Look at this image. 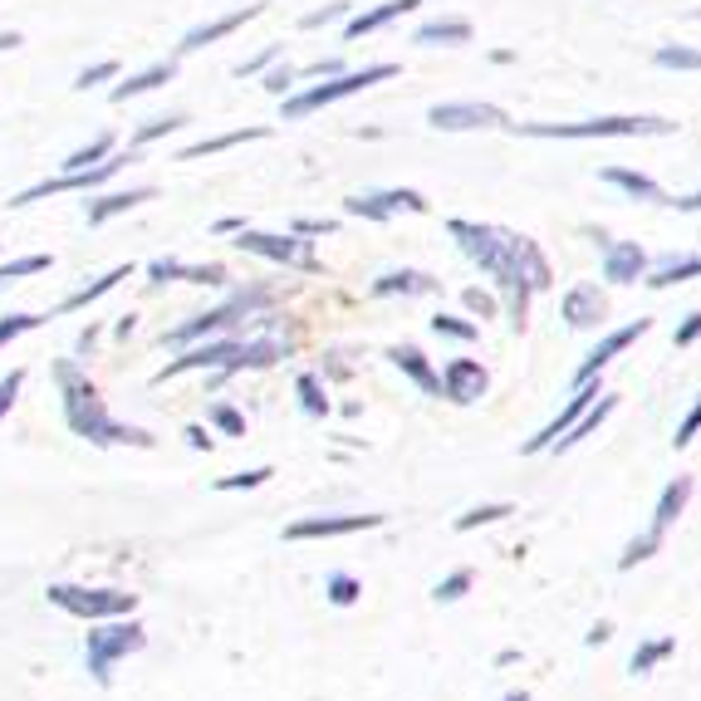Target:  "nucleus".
Here are the masks:
<instances>
[{"label":"nucleus","mask_w":701,"mask_h":701,"mask_svg":"<svg viewBox=\"0 0 701 701\" xmlns=\"http://www.w3.org/2000/svg\"><path fill=\"white\" fill-rule=\"evenodd\" d=\"M697 339H701V309H691V315L677 324V334H672V344H677V348H691V344H697Z\"/></svg>","instance_id":"52"},{"label":"nucleus","mask_w":701,"mask_h":701,"mask_svg":"<svg viewBox=\"0 0 701 701\" xmlns=\"http://www.w3.org/2000/svg\"><path fill=\"white\" fill-rule=\"evenodd\" d=\"M324 599L334 603V608H354L358 599H364V583L354 579V574H344V569H334L324 579Z\"/></svg>","instance_id":"38"},{"label":"nucleus","mask_w":701,"mask_h":701,"mask_svg":"<svg viewBox=\"0 0 701 701\" xmlns=\"http://www.w3.org/2000/svg\"><path fill=\"white\" fill-rule=\"evenodd\" d=\"M138 152L143 148H128V152H109L103 162H94V168H84V172H60V177H45V182H35V187H25L21 197L11 201V207H30V201H45V197H60V192H94V187H103L109 177H119L128 162H138Z\"/></svg>","instance_id":"9"},{"label":"nucleus","mask_w":701,"mask_h":701,"mask_svg":"<svg viewBox=\"0 0 701 701\" xmlns=\"http://www.w3.org/2000/svg\"><path fill=\"white\" fill-rule=\"evenodd\" d=\"M280 60V45H270V50H260L256 60H246V64H236V79H246V74H260L266 64H275Z\"/></svg>","instance_id":"54"},{"label":"nucleus","mask_w":701,"mask_h":701,"mask_svg":"<svg viewBox=\"0 0 701 701\" xmlns=\"http://www.w3.org/2000/svg\"><path fill=\"white\" fill-rule=\"evenodd\" d=\"M50 315H0V348H11L21 334H30V329H40Z\"/></svg>","instance_id":"43"},{"label":"nucleus","mask_w":701,"mask_h":701,"mask_svg":"<svg viewBox=\"0 0 701 701\" xmlns=\"http://www.w3.org/2000/svg\"><path fill=\"white\" fill-rule=\"evenodd\" d=\"M691 491H697V481L691 476H672L667 485H662V495H657V505H652V525L648 530H657V534H667L672 525H677V515L687 511V501H691Z\"/></svg>","instance_id":"21"},{"label":"nucleus","mask_w":701,"mask_h":701,"mask_svg":"<svg viewBox=\"0 0 701 701\" xmlns=\"http://www.w3.org/2000/svg\"><path fill=\"white\" fill-rule=\"evenodd\" d=\"M260 138H270V128H236V133H217V138H201V143H192V148H182V162H197V158H211V152L236 148V143H260Z\"/></svg>","instance_id":"31"},{"label":"nucleus","mask_w":701,"mask_h":701,"mask_svg":"<svg viewBox=\"0 0 701 701\" xmlns=\"http://www.w3.org/2000/svg\"><path fill=\"white\" fill-rule=\"evenodd\" d=\"M182 285H211V290H221V285H231V275H226V266H221V260H211V266H187Z\"/></svg>","instance_id":"46"},{"label":"nucleus","mask_w":701,"mask_h":701,"mask_svg":"<svg viewBox=\"0 0 701 701\" xmlns=\"http://www.w3.org/2000/svg\"><path fill=\"white\" fill-rule=\"evenodd\" d=\"M50 603L84 623H103V618H133L138 608V593L128 589H84V583H50Z\"/></svg>","instance_id":"8"},{"label":"nucleus","mask_w":701,"mask_h":701,"mask_svg":"<svg viewBox=\"0 0 701 701\" xmlns=\"http://www.w3.org/2000/svg\"><path fill=\"white\" fill-rule=\"evenodd\" d=\"M525 138L544 143H593V138H667L677 133L672 119H642V113H613V119H583V123H511Z\"/></svg>","instance_id":"5"},{"label":"nucleus","mask_w":701,"mask_h":701,"mask_svg":"<svg viewBox=\"0 0 701 701\" xmlns=\"http://www.w3.org/2000/svg\"><path fill=\"white\" fill-rule=\"evenodd\" d=\"M422 0H383V5H373V11H364V15H348V25H344V40H358V35H373V30H383V25H393V21H403L407 11H417Z\"/></svg>","instance_id":"23"},{"label":"nucleus","mask_w":701,"mask_h":701,"mask_svg":"<svg viewBox=\"0 0 701 701\" xmlns=\"http://www.w3.org/2000/svg\"><path fill=\"white\" fill-rule=\"evenodd\" d=\"M123 280H133V266H113L109 275H99V280H94V285H84V290H74V295H64V299H60V309H54V315H74V309H89L94 299L113 295V290H119Z\"/></svg>","instance_id":"28"},{"label":"nucleus","mask_w":701,"mask_h":701,"mask_svg":"<svg viewBox=\"0 0 701 701\" xmlns=\"http://www.w3.org/2000/svg\"><path fill=\"white\" fill-rule=\"evenodd\" d=\"M54 383H60V407L64 427L74 436H84L89 446H152V436L143 427H128L109 413L103 393L94 388V378L84 373L74 358H54Z\"/></svg>","instance_id":"2"},{"label":"nucleus","mask_w":701,"mask_h":701,"mask_svg":"<svg viewBox=\"0 0 701 701\" xmlns=\"http://www.w3.org/2000/svg\"><path fill=\"white\" fill-rule=\"evenodd\" d=\"M270 466H250V471H236V476H221L217 481V491H256V485H266L270 481Z\"/></svg>","instance_id":"45"},{"label":"nucleus","mask_w":701,"mask_h":701,"mask_svg":"<svg viewBox=\"0 0 701 701\" xmlns=\"http://www.w3.org/2000/svg\"><path fill=\"white\" fill-rule=\"evenodd\" d=\"M446 236L456 241V250L476 270H485L495 280V290L505 295V309H511V329L530 324V299L554 285V270L544 260V250L530 236H515L505 226H485V221H462V217L446 221Z\"/></svg>","instance_id":"1"},{"label":"nucleus","mask_w":701,"mask_h":701,"mask_svg":"<svg viewBox=\"0 0 701 701\" xmlns=\"http://www.w3.org/2000/svg\"><path fill=\"white\" fill-rule=\"evenodd\" d=\"M236 246L250 250L260 260H275V266H295V270H319V256H315V241L305 236H275V231H236Z\"/></svg>","instance_id":"10"},{"label":"nucleus","mask_w":701,"mask_h":701,"mask_svg":"<svg viewBox=\"0 0 701 701\" xmlns=\"http://www.w3.org/2000/svg\"><path fill=\"white\" fill-rule=\"evenodd\" d=\"M21 388H25V368H11V373L0 378V422L11 417V407H15V397H21Z\"/></svg>","instance_id":"47"},{"label":"nucleus","mask_w":701,"mask_h":701,"mask_svg":"<svg viewBox=\"0 0 701 701\" xmlns=\"http://www.w3.org/2000/svg\"><path fill=\"white\" fill-rule=\"evenodd\" d=\"M143 648H148L143 623H133V618L89 623V638H84V667H89V677L99 681V687H109L113 667H119L123 657H133V652H143Z\"/></svg>","instance_id":"6"},{"label":"nucleus","mask_w":701,"mask_h":701,"mask_svg":"<svg viewBox=\"0 0 701 701\" xmlns=\"http://www.w3.org/2000/svg\"><path fill=\"white\" fill-rule=\"evenodd\" d=\"M236 231H246V221L241 217H221L217 221V236H236Z\"/></svg>","instance_id":"60"},{"label":"nucleus","mask_w":701,"mask_h":701,"mask_svg":"<svg viewBox=\"0 0 701 701\" xmlns=\"http://www.w3.org/2000/svg\"><path fill=\"white\" fill-rule=\"evenodd\" d=\"M559 315L569 329H599L608 319V295L599 285H574V290H564Z\"/></svg>","instance_id":"18"},{"label":"nucleus","mask_w":701,"mask_h":701,"mask_svg":"<svg viewBox=\"0 0 701 701\" xmlns=\"http://www.w3.org/2000/svg\"><path fill=\"white\" fill-rule=\"evenodd\" d=\"M687 280H701V256H667L662 266H652L642 275L648 290H672V285H687Z\"/></svg>","instance_id":"29"},{"label":"nucleus","mask_w":701,"mask_h":701,"mask_svg":"<svg viewBox=\"0 0 701 701\" xmlns=\"http://www.w3.org/2000/svg\"><path fill=\"white\" fill-rule=\"evenodd\" d=\"M182 436H187V446H192V452H211V432H207V427H197V422H192Z\"/></svg>","instance_id":"56"},{"label":"nucleus","mask_w":701,"mask_h":701,"mask_svg":"<svg viewBox=\"0 0 701 701\" xmlns=\"http://www.w3.org/2000/svg\"><path fill=\"white\" fill-rule=\"evenodd\" d=\"M305 74H309V79H334V74H344V64H339V60H315Z\"/></svg>","instance_id":"55"},{"label":"nucleus","mask_w":701,"mask_h":701,"mask_svg":"<svg viewBox=\"0 0 701 701\" xmlns=\"http://www.w3.org/2000/svg\"><path fill=\"white\" fill-rule=\"evenodd\" d=\"M334 21H348V5H344V0H339V5H324V11H309L299 25H305V30H324V25H334Z\"/></svg>","instance_id":"51"},{"label":"nucleus","mask_w":701,"mask_h":701,"mask_svg":"<svg viewBox=\"0 0 701 701\" xmlns=\"http://www.w3.org/2000/svg\"><path fill=\"white\" fill-rule=\"evenodd\" d=\"M172 74H177V60H158V64H148V70L128 74L123 84H113L109 99L113 103H128V99H138V94H152L158 84H172Z\"/></svg>","instance_id":"26"},{"label":"nucleus","mask_w":701,"mask_h":701,"mask_svg":"<svg viewBox=\"0 0 701 701\" xmlns=\"http://www.w3.org/2000/svg\"><path fill=\"white\" fill-rule=\"evenodd\" d=\"M599 397H603V388H599V378H593V383H583V388H574V397H569V403H564V413H559V417H554V422H550V427H540V432H534V436H530V442H525V446H520V452H525V456H534V452H550V446H554V442H559V436H564V432H569V427H574V422H579V417H583V413H589V407H593V403H599Z\"/></svg>","instance_id":"15"},{"label":"nucleus","mask_w":701,"mask_h":701,"mask_svg":"<svg viewBox=\"0 0 701 701\" xmlns=\"http://www.w3.org/2000/svg\"><path fill=\"white\" fill-rule=\"evenodd\" d=\"M608 187H618V192H628L632 201H648V207H672V197L657 187V182L648 177V172H632V168H603L599 172Z\"/></svg>","instance_id":"22"},{"label":"nucleus","mask_w":701,"mask_h":701,"mask_svg":"<svg viewBox=\"0 0 701 701\" xmlns=\"http://www.w3.org/2000/svg\"><path fill=\"white\" fill-rule=\"evenodd\" d=\"M485 388H491V373L481 358H452L442 368V397H452V403H476V397H485Z\"/></svg>","instance_id":"16"},{"label":"nucleus","mask_w":701,"mask_h":701,"mask_svg":"<svg viewBox=\"0 0 701 701\" xmlns=\"http://www.w3.org/2000/svg\"><path fill=\"white\" fill-rule=\"evenodd\" d=\"M295 236H334V221H295Z\"/></svg>","instance_id":"58"},{"label":"nucleus","mask_w":701,"mask_h":701,"mask_svg":"<svg viewBox=\"0 0 701 701\" xmlns=\"http://www.w3.org/2000/svg\"><path fill=\"white\" fill-rule=\"evenodd\" d=\"M436 339H452V344H476L481 339V324L476 319H462V315H432L427 319Z\"/></svg>","instance_id":"36"},{"label":"nucleus","mask_w":701,"mask_h":701,"mask_svg":"<svg viewBox=\"0 0 701 701\" xmlns=\"http://www.w3.org/2000/svg\"><path fill=\"white\" fill-rule=\"evenodd\" d=\"M388 364H393L403 378H413L427 397H442V373L427 364V354L417 344H393V348H388Z\"/></svg>","instance_id":"19"},{"label":"nucleus","mask_w":701,"mask_h":701,"mask_svg":"<svg viewBox=\"0 0 701 701\" xmlns=\"http://www.w3.org/2000/svg\"><path fill=\"white\" fill-rule=\"evenodd\" d=\"M652 64H657V70H677V74H697L701 70V50L697 45H657Z\"/></svg>","instance_id":"35"},{"label":"nucleus","mask_w":701,"mask_h":701,"mask_svg":"<svg viewBox=\"0 0 701 701\" xmlns=\"http://www.w3.org/2000/svg\"><path fill=\"white\" fill-rule=\"evenodd\" d=\"M94 344H99V324H89V329H84V334H79V344H74V348H79V354H94Z\"/></svg>","instance_id":"61"},{"label":"nucleus","mask_w":701,"mask_h":701,"mask_svg":"<svg viewBox=\"0 0 701 701\" xmlns=\"http://www.w3.org/2000/svg\"><path fill=\"white\" fill-rule=\"evenodd\" d=\"M133 324H138V319H133V315H123L119 324H113V334H119V339H128V334H133Z\"/></svg>","instance_id":"62"},{"label":"nucleus","mask_w":701,"mask_h":701,"mask_svg":"<svg viewBox=\"0 0 701 701\" xmlns=\"http://www.w3.org/2000/svg\"><path fill=\"white\" fill-rule=\"evenodd\" d=\"M348 217L364 221H393L397 211H427V197L413 187H388V192H358V197L344 201Z\"/></svg>","instance_id":"12"},{"label":"nucleus","mask_w":701,"mask_h":701,"mask_svg":"<svg viewBox=\"0 0 701 701\" xmlns=\"http://www.w3.org/2000/svg\"><path fill=\"white\" fill-rule=\"evenodd\" d=\"M648 275V250L638 241H603V280L608 285H638Z\"/></svg>","instance_id":"17"},{"label":"nucleus","mask_w":701,"mask_h":701,"mask_svg":"<svg viewBox=\"0 0 701 701\" xmlns=\"http://www.w3.org/2000/svg\"><path fill=\"white\" fill-rule=\"evenodd\" d=\"M182 113H158V119H148L138 133H133V148H148V143H158V138H168V133H177L182 128Z\"/></svg>","instance_id":"41"},{"label":"nucleus","mask_w":701,"mask_h":701,"mask_svg":"<svg viewBox=\"0 0 701 701\" xmlns=\"http://www.w3.org/2000/svg\"><path fill=\"white\" fill-rule=\"evenodd\" d=\"M436 280L427 270H383V275L368 285L373 299H417V295H432Z\"/></svg>","instance_id":"20"},{"label":"nucleus","mask_w":701,"mask_h":701,"mask_svg":"<svg viewBox=\"0 0 701 701\" xmlns=\"http://www.w3.org/2000/svg\"><path fill=\"white\" fill-rule=\"evenodd\" d=\"M427 123L436 133H476V128H511L505 109L495 103H481V99H456V103H432L427 109Z\"/></svg>","instance_id":"11"},{"label":"nucleus","mask_w":701,"mask_h":701,"mask_svg":"<svg viewBox=\"0 0 701 701\" xmlns=\"http://www.w3.org/2000/svg\"><path fill=\"white\" fill-rule=\"evenodd\" d=\"M256 15H260V5H241V11L221 15V21H207V25H197V30H187V35H182V54H192V50H207L211 40H221V35L241 30V25H246V21H256Z\"/></svg>","instance_id":"24"},{"label":"nucleus","mask_w":701,"mask_h":701,"mask_svg":"<svg viewBox=\"0 0 701 701\" xmlns=\"http://www.w3.org/2000/svg\"><path fill=\"white\" fill-rule=\"evenodd\" d=\"M413 45H422V50H436V45H446V50H456V45H471V21H462V15L427 21V25H417Z\"/></svg>","instance_id":"25"},{"label":"nucleus","mask_w":701,"mask_h":701,"mask_svg":"<svg viewBox=\"0 0 701 701\" xmlns=\"http://www.w3.org/2000/svg\"><path fill=\"white\" fill-rule=\"evenodd\" d=\"M672 652H677V638H648V642H638V648H632V657H628V672L632 677H648L652 667H657V662H667Z\"/></svg>","instance_id":"32"},{"label":"nucleus","mask_w":701,"mask_h":701,"mask_svg":"<svg viewBox=\"0 0 701 701\" xmlns=\"http://www.w3.org/2000/svg\"><path fill=\"white\" fill-rule=\"evenodd\" d=\"M662 540H667V534H657V530H642V534H632V540L623 544V554H618V569L628 574V569H638V564H648L652 554L662 550Z\"/></svg>","instance_id":"33"},{"label":"nucleus","mask_w":701,"mask_h":701,"mask_svg":"<svg viewBox=\"0 0 701 701\" xmlns=\"http://www.w3.org/2000/svg\"><path fill=\"white\" fill-rule=\"evenodd\" d=\"M295 79H299V74H295V70H290V64H285V70H270V74H266V89L275 94V99H285V94L295 89Z\"/></svg>","instance_id":"53"},{"label":"nucleus","mask_w":701,"mask_h":701,"mask_svg":"<svg viewBox=\"0 0 701 701\" xmlns=\"http://www.w3.org/2000/svg\"><path fill=\"white\" fill-rule=\"evenodd\" d=\"M113 148H119V143H113V133H99V138H94L89 148L70 152V158L60 162V172H84V168H94V162H103V158H109Z\"/></svg>","instance_id":"39"},{"label":"nucleus","mask_w":701,"mask_h":701,"mask_svg":"<svg viewBox=\"0 0 701 701\" xmlns=\"http://www.w3.org/2000/svg\"><path fill=\"white\" fill-rule=\"evenodd\" d=\"M515 505L511 501H491V505H471L466 515H456V534H471L481 530V525H495V520H511Z\"/></svg>","instance_id":"34"},{"label":"nucleus","mask_w":701,"mask_h":701,"mask_svg":"<svg viewBox=\"0 0 701 701\" xmlns=\"http://www.w3.org/2000/svg\"><path fill=\"white\" fill-rule=\"evenodd\" d=\"M495 701H530V691H505V697H495Z\"/></svg>","instance_id":"64"},{"label":"nucleus","mask_w":701,"mask_h":701,"mask_svg":"<svg viewBox=\"0 0 701 701\" xmlns=\"http://www.w3.org/2000/svg\"><path fill=\"white\" fill-rule=\"evenodd\" d=\"M471 589H476V569H452L446 579H436L432 599H436V603H456V599H466Z\"/></svg>","instance_id":"40"},{"label":"nucleus","mask_w":701,"mask_h":701,"mask_svg":"<svg viewBox=\"0 0 701 701\" xmlns=\"http://www.w3.org/2000/svg\"><path fill=\"white\" fill-rule=\"evenodd\" d=\"M648 329H652V319H632V324H623V329H608V334H603L599 344L589 348V358H583V364H579V373H574V388L593 383V378H599L603 368H608L613 358H618L628 344H638V339L648 334Z\"/></svg>","instance_id":"14"},{"label":"nucleus","mask_w":701,"mask_h":701,"mask_svg":"<svg viewBox=\"0 0 701 701\" xmlns=\"http://www.w3.org/2000/svg\"><path fill=\"white\" fill-rule=\"evenodd\" d=\"M295 393H299V407H305V417H329V393H324V383H319L315 373H299L295 378Z\"/></svg>","instance_id":"37"},{"label":"nucleus","mask_w":701,"mask_h":701,"mask_svg":"<svg viewBox=\"0 0 701 701\" xmlns=\"http://www.w3.org/2000/svg\"><path fill=\"white\" fill-rule=\"evenodd\" d=\"M113 74H119V60H99V64H94V70H84L79 79H74V89H84V94H89L94 84H109Z\"/></svg>","instance_id":"50"},{"label":"nucleus","mask_w":701,"mask_h":701,"mask_svg":"<svg viewBox=\"0 0 701 701\" xmlns=\"http://www.w3.org/2000/svg\"><path fill=\"white\" fill-rule=\"evenodd\" d=\"M393 74H397V64H368V70L334 74V79H329V84H315V89H305V94H285V103H280V113H285L290 123H299V119H309V113L329 109V103H339V99H354V94H364V89H373V84L393 79Z\"/></svg>","instance_id":"7"},{"label":"nucleus","mask_w":701,"mask_h":701,"mask_svg":"<svg viewBox=\"0 0 701 701\" xmlns=\"http://www.w3.org/2000/svg\"><path fill=\"white\" fill-rule=\"evenodd\" d=\"M672 207H677V211H701V187L687 192V197H672Z\"/></svg>","instance_id":"59"},{"label":"nucleus","mask_w":701,"mask_h":701,"mask_svg":"<svg viewBox=\"0 0 701 701\" xmlns=\"http://www.w3.org/2000/svg\"><path fill=\"white\" fill-rule=\"evenodd\" d=\"M15 45H21V35H15V30H11V35H0V50H15Z\"/></svg>","instance_id":"63"},{"label":"nucleus","mask_w":701,"mask_h":701,"mask_svg":"<svg viewBox=\"0 0 701 701\" xmlns=\"http://www.w3.org/2000/svg\"><path fill=\"white\" fill-rule=\"evenodd\" d=\"M207 422L217 427L221 436H246V413H236V407H231V403H211Z\"/></svg>","instance_id":"42"},{"label":"nucleus","mask_w":701,"mask_h":701,"mask_svg":"<svg viewBox=\"0 0 701 701\" xmlns=\"http://www.w3.org/2000/svg\"><path fill=\"white\" fill-rule=\"evenodd\" d=\"M158 192L152 187H128V192H103V197H94L89 201V226H103V221H113V217H123V211H133V207H143V201H152Z\"/></svg>","instance_id":"27"},{"label":"nucleus","mask_w":701,"mask_h":701,"mask_svg":"<svg viewBox=\"0 0 701 701\" xmlns=\"http://www.w3.org/2000/svg\"><path fill=\"white\" fill-rule=\"evenodd\" d=\"M608 638H613V623H608V618H599L589 632H583V642H589V648H603Z\"/></svg>","instance_id":"57"},{"label":"nucleus","mask_w":701,"mask_h":701,"mask_svg":"<svg viewBox=\"0 0 701 701\" xmlns=\"http://www.w3.org/2000/svg\"><path fill=\"white\" fill-rule=\"evenodd\" d=\"M182 275H187V266H182L177 256H158V260L148 266V280H152V285H168V280H182Z\"/></svg>","instance_id":"48"},{"label":"nucleus","mask_w":701,"mask_h":701,"mask_svg":"<svg viewBox=\"0 0 701 701\" xmlns=\"http://www.w3.org/2000/svg\"><path fill=\"white\" fill-rule=\"evenodd\" d=\"M462 305H466V315L481 319V324H485V319H495V309H501V305H495L491 290H481V285H466V290H462Z\"/></svg>","instance_id":"44"},{"label":"nucleus","mask_w":701,"mask_h":701,"mask_svg":"<svg viewBox=\"0 0 701 701\" xmlns=\"http://www.w3.org/2000/svg\"><path fill=\"white\" fill-rule=\"evenodd\" d=\"M270 305H275V290L270 285H241V290H231L217 309H201V315H192L187 324L168 329L162 344L168 348H192V344H201V339H221V334H231L241 319H256L260 309H270Z\"/></svg>","instance_id":"4"},{"label":"nucleus","mask_w":701,"mask_h":701,"mask_svg":"<svg viewBox=\"0 0 701 701\" xmlns=\"http://www.w3.org/2000/svg\"><path fill=\"white\" fill-rule=\"evenodd\" d=\"M613 413H618V397H613V393H603V397H599V403H593V407H589V413H583V417H579V422H574V427H569V432H564V436H559V442H554V446H550V452H569V446H579V442H583V436H589V432H593V427H603V422H608V417H613Z\"/></svg>","instance_id":"30"},{"label":"nucleus","mask_w":701,"mask_h":701,"mask_svg":"<svg viewBox=\"0 0 701 701\" xmlns=\"http://www.w3.org/2000/svg\"><path fill=\"white\" fill-rule=\"evenodd\" d=\"M383 515H305V520L285 525V540H344V534L378 530Z\"/></svg>","instance_id":"13"},{"label":"nucleus","mask_w":701,"mask_h":701,"mask_svg":"<svg viewBox=\"0 0 701 701\" xmlns=\"http://www.w3.org/2000/svg\"><path fill=\"white\" fill-rule=\"evenodd\" d=\"M697 432H701V397L687 407V417L677 422V436H672V446H677V452H681V446H691V436H697Z\"/></svg>","instance_id":"49"},{"label":"nucleus","mask_w":701,"mask_h":701,"mask_svg":"<svg viewBox=\"0 0 701 701\" xmlns=\"http://www.w3.org/2000/svg\"><path fill=\"white\" fill-rule=\"evenodd\" d=\"M290 354V344L280 339H201V344L182 348L168 368L152 373V383H168V378H182V373H217V383L226 378L246 373V368H270Z\"/></svg>","instance_id":"3"}]
</instances>
